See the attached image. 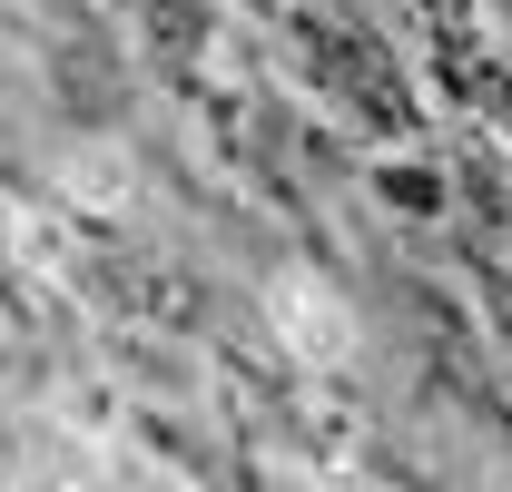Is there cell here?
<instances>
[{"label": "cell", "mask_w": 512, "mask_h": 492, "mask_svg": "<svg viewBox=\"0 0 512 492\" xmlns=\"http://www.w3.org/2000/svg\"><path fill=\"white\" fill-rule=\"evenodd\" d=\"M365 197H375L394 227H444L453 217V168L434 148H375L365 158Z\"/></svg>", "instance_id": "6da1fadb"}, {"label": "cell", "mask_w": 512, "mask_h": 492, "mask_svg": "<svg viewBox=\"0 0 512 492\" xmlns=\"http://www.w3.org/2000/svg\"><path fill=\"white\" fill-rule=\"evenodd\" d=\"M247 10H276V0H247Z\"/></svg>", "instance_id": "7a4b0ae2"}]
</instances>
